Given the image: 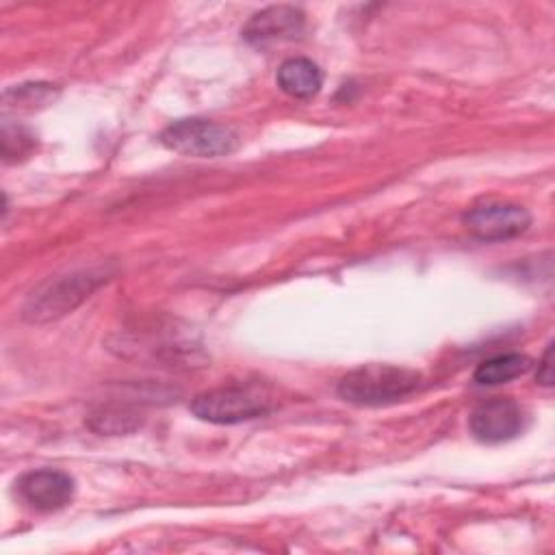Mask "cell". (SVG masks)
<instances>
[{
  "label": "cell",
  "instance_id": "cell-2",
  "mask_svg": "<svg viewBox=\"0 0 555 555\" xmlns=\"http://www.w3.org/2000/svg\"><path fill=\"white\" fill-rule=\"evenodd\" d=\"M106 280L104 271L85 269L67 275H56L33 291L22 308V317L30 323H48L82 304Z\"/></svg>",
  "mask_w": 555,
  "mask_h": 555
},
{
  "label": "cell",
  "instance_id": "cell-7",
  "mask_svg": "<svg viewBox=\"0 0 555 555\" xmlns=\"http://www.w3.org/2000/svg\"><path fill=\"white\" fill-rule=\"evenodd\" d=\"M17 496L33 509L54 512L65 507L74 496V479L54 468H39L24 473L17 483Z\"/></svg>",
  "mask_w": 555,
  "mask_h": 555
},
{
  "label": "cell",
  "instance_id": "cell-10",
  "mask_svg": "<svg viewBox=\"0 0 555 555\" xmlns=\"http://www.w3.org/2000/svg\"><path fill=\"white\" fill-rule=\"evenodd\" d=\"M531 369V360L522 353H501L494 358L483 360L475 371V382L481 386H496L505 384L514 377L525 375Z\"/></svg>",
  "mask_w": 555,
  "mask_h": 555
},
{
  "label": "cell",
  "instance_id": "cell-8",
  "mask_svg": "<svg viewBox=\"0 0 555 555\" xmlns=\"http://www.w3.org/2000/svg\"><path fill=\"white\" fill-rule=\"evenodd\" d=\"M304 28V13L295 7L280 4L267 7L260 13L251 15L249 22L243 26L241 35L245 41L254 46H264L271 41H286L301 33Z\"/></svg>",
  "mask_w": 555,
  "mask_h": 555
},
{
  "label": "cell",
  "instance_id": "cell-1",
  "mask_svg": "<svg viewBox=\"0 0 555 555\" xmlns=\"http://www.w3.org/2000/svg\"><path fill=\"white\" fill-rule=\"evenodd\" d=\"M421 384V375L395 364H364L349 371L338 382V395L356 405H386L395 403Z\"/></svg>",
  "mask_w": 555,
  "mask_h": 555
},
{
  "label": "cell",
  "instance_id": "cell-6",
  "mask_svg": "<svg viewBox=\"0 0 555 555\" xmlns=\"http://www.w3.org/2000/svg\"><path fill=\"white\" fill-rule=\"evenodd\" d=\"M470 434L486 444H499L522 431L520 405L507 397H494L479 403L470 414Z\"/></svg>",
  "mask_w": 555,
  "mask_h": 555
},
{
  "label": "cell",
  "instance_id": "cell-3",
  "mask_svg": "<svg viewBox=\"0 0 555 555\" xmlns=\"http://www.w3.org/2000/svg\"><path fill=\"white\" fill-rule=\"evenodd\" d=\"M160 143L182 156L217 158L228 156L238 147V134L230 126L189 117L169 124L160 132Z\"/></svg>",
  "mask_w": 555,
  "mask_h": 555
},
{
  "label": "cell",
  "instance_id": "cell-4",
  "mask_svg": "<svg viewBox=\"0 0 555 555\" xmlns=\"http://www.w3.org/2000/svg\"><path fill=\"white\" fill-rule=\"evenodd\" d=\"M269 410L267 399L241 386H223L199 392L191 401V412L215 425H234L262 416Z\"/></svg>",
  "mask_w": 555,
  "mask_h": 555
},
{
  "label": "cell",
  "instance_id": "cell-9",
  "mask_svg": "<svg viewBox=\"0 0 555 555\" xmlns=\"http://www.w3.org/2000/svg\"><path fill=\"white\" fill-rule=\"evenodd\" d=\"M278 85L284 93L293 98H312L319 93L323 85V74L310 59L295 56L280 65L278 69Z\"/></svg>",
  "mask_w": 555,
  "mask_h": 555
},
{
  "label": "cell",
  "instance_id": "cell-12",
  "mask_svg": "<svg viewBox=\"0 0 555 555\" xmlns=\"http://www.w3.org/2000/svg\"><path fill=\"white\" fill-rule=\"evenodd\" d=\"M35 145L33 132L22 126H11L4 121L2 126V156L4 160H17V156H26Z\"/></svg>",
  "mask_w": 555,
  "mask_h": 555
},
{
  "label": "cell",
  "instance_id": "cell-11",
  "mask_svg": "<svg viewBox=\"0 0 555 555\" xmlns=\"http://www.w3.org/2000/svg\"><path fill=\"white\" fill-rule=\"evenodd\" d=\"M139 418L134 412L121 410V408H104L95 414H91L89 425L95 431H104V434H128L132 429L139 427Z\"/></svg>",
  "mask_w": 555,
  "mask_h": 555
},
{
  "label": "cell",
  "instance_id": "cell-5",
  "mask_svg": "<svg viewBox=\"0 0 555 555\" xmlns=\"http://www.w3.org/2000/svg\"><path fill=\"white\" fill-rule=\"evenodd\" d=\"M464 223L483 241H505L522 234L531 223V215L518 204L483 202L464 215Z\"/></svg>",
  "mask_w": 555,
  "mask_h": 555
},
{
  "label": "cell",
  "instance_id": "cell-13",
  "mask_svg": "<svg viewBox=\"0 0 555 555\" xmlns=\"http://www.w3.org/2000/svg\"><path fill=\"white\" fill-rule=\"evenodd\" d=\"M553 345H548L546 347V351H544V356H542V360H540V364H538V384H542V386H551L553 384Z\"/></svg>",
  "mask_w": 555,
  "mask_h": 555
}]
</instances>
